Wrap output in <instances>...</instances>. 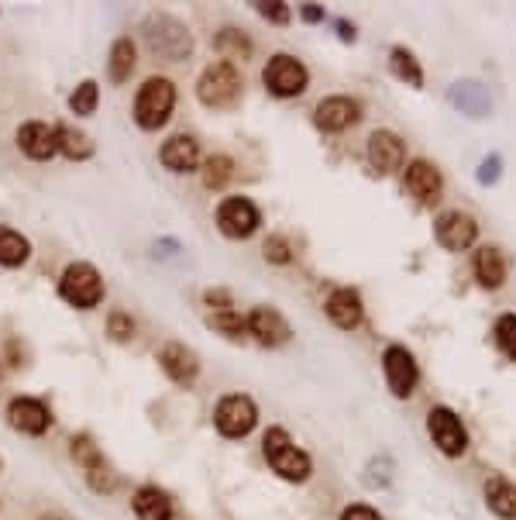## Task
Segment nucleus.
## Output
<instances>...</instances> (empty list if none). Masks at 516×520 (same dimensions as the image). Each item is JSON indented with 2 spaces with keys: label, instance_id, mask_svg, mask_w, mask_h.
Instances as JSON below:
<instances>
[{
  "label": "nucleus",
  "instance_id": "28",
  "mask_svg": "<svg viewBox=\"0 0 516 520\" xmlns=\"http://www.w3.org/2000/svg\"><path fill=\"white\" fill-rule=\"evenodd\" d=\"M69 452H73V462L80 465L83 472H90L93 465L104 462V452H100L90 434H73V438H69Z\"/></svg>",
  "mask_w": 516,
  "mask_h": 520
},
{
  "label": "nucleus",
  "instance_id": "14",
  "mask_svg": "<svg viewBox=\"0 0 516 520\" xmlns=\"http://www.w3.org/2000/svg\"><path fill=\"white\" fill-rule=\"evenodd\" d=\"M406 162V142L396 131H372L369 135V166L375 169V173L389 176V173H400Z\"/></svg>",
  "mask_w": 516,
  "mask_h": 520
},
{
  "label": "nucleus",
  "instance_id": "17",
  "mask_svg": "<svg viewBox=\"0 0 516 520\" xmlns=\"http://www.w3.org/2000/svg\"><path fill=\"white\" fill-rule=\"evenodd\" d=\"M18 149L35 162L52 159L59 152V128H52L45 121H25L18 128Z\"/></svg>",
  "mask_w": 516,
  "mask_h": 520
},
{
  "label": "nucleus",
  "instance_id": "1",
  "mask_svg": "<svg viewBox=\"0 0 516 520\" xmlns=\"http://www.w3.org/2000/svg\"><path fill=\"white\" fill-rule=\"evenodd\" d=\"M262 452H265V462L272 465L276 476H283L286 483H307L310 472H314V462L303 448L293 445V438L283 431V428H269L262 438Z\"/></svg>",
  "mask_w": 516,
  "mask_h": 520
},
{
  "label": "nucleus",
  "instance_id": "33",
  "mask_svg": "<svg viewBox=\"0 0 516 520\" xmlns=\"http://www.w3.org/2000/svg\"><path fill=\"white\" fill-rule=\"evenodd\" d=\"M86 476V486H90L93 493H100V496H111L114 490H117V483H121V479H117V472L111 469V462H100V465H93L90 472H83Z\"/></svg>",
  "mask_w": 516,
  "mask_h": 520
},
{
  "label": "nucleus",
  "instance_id": "29",
  "mask_svg": "<svg viewBox=\"0 0 516 520\" xmlns=\"http://www.w3.org/2000/svg\"><path fill=\"white\" fill-rule=\"evenodd\" d=\"M207 324H210L214 331H221V335L234 338V341H241V338L248 335V321L238 314V310H210Z\"/></svg>",
  "mask_w": 516,
  "mask_h": 520
},
{
  "label": "nucleus",
  "instance_id": "18",
  "mask_svg": "<svg viewBox=\"0 0 516 520\" xmlns=\"http://www.w3.org/2000/svg\"><path fill=\"white\" fill-rule=\"evenodd\" d=\"M448 100L455 104V111L465 114V118L482 121V118H489V114H492V93L486 90V83H479V80L451 83Z\"/></svg>",
  "mask_w": 516,
  "mask_h": 520
},
{
  "label": "nucleus",
  "instance_id": "43",
  "mask_svg": "<svg viewBox=\"0 0 516 520\" xmlns=\"http://www.w3.org/2000/svg\"><path fill=\"white\" fill-rule=\"evenodd\" d=\"M334 28L341 31V42H355V38H358V31H355L351 21H334Z\"/></svg>",
  "mask_w": 516,
  "mask_h": 520
},
{
  "label": "nucleus",
  "instance_id": "36",
  "mask_svg": "<svg viewBox=\"0 0 516 520\" xmlns=\"http://www.w3.org/2000/svg\"><path fill=\"white\" fill-rule=\"evenodd\" d=\"M262 255H265V262H272V266H289L293 262V248H289L286 238H265V245H262Z\"/></svg>",
  "mask_w": 516,
  "mask_h": 520
},
{
  "label": "nucleus",
  "instance_id": "9",
  "mask_svg": "<svg viewBox=\"0 0 516 520\" xmlns=\"http://www.w3.org/2000/svg\"><path fill=\"white\" fill-rule=\"evenodd\" d=\"M214 221H217V228H221V235L241 242V238H252L255 231L262 228V211H258L248 197H228V200H221Z\"/></svg>",
  "mask_w": 516,
  "mask_h": 520
},
{
  "label": "nucleus",
  "instance_id": "21",
  "mask_svg": "<svg viewBox=\"0 0 516 520\" xmlns=\"http://www.w3.org/2000/svg\"><path fill=\"white\" fill-rule=\"evenodd\" d=\"M159 162L172 173H193L200 162V142L190 135H172L159 149Z\"/></svg>",
  "mask_w": 516,
  "mask_h": 520
},
{
  "label": "nucleus",
  "instance_id": "39",
  "mask_svg": "<svg viewBox=\"0 0 516 520\" xmlns=\"http://www.w3.org/2000/svg\"><path fill=\"white\" fill-rule=\"evenodd\" d=\"M255 11L262 14L265 21H272V25H286L289 21V4H283V0H262V4H255Z\"/></svg>",
  "mask_w": 516,
  "mask_h": 520
},
{
  "label": "nucleus",
  "instance_id": "13",
  "mask_svg": "<svg viewBox=\"0 0 516 520\" xmlns=\"http://www.w3.org/2000/svg\"><path fill=\"white\" fill-rule=\"evenodd\" d=\"M403 190L410 193L413 200H420V204H434V200H441V193H444L441 169L427 159H413L403 173Z\"/></svg>",
  "mask_w": 516,
  "mask_h": 520
},
{
  "label": "nucleus",
  "instance_id": "34",
  "mask_svg": "<svg viewBox=\"0 0 516 520\" xmlns=\"http://www.w3.org/2000/svg\"><path fill=\"white\" fill-rule=\"evenodd\" d=\"M496 345H499V352L506 355L510 362H516V314H503L496 321Z\"/></svg>",
  "mask_w": 516,
  "mask_h": 520
},
{
  "label": "nucleus",
  "instance_id": "27",
  "mask_svg": "<svg viewBox=\"0 0 516 520\" xmlns=\"http://www.w3.org/2000/svg\"><path fill=\"white\" fill-rule=\"evenodd\" d=\"M31 259V245L25 235H18L14 228H0V266L14 269V266H25Z\"/></svg>",
  "mask_w": 516,
  "mask_h": 520
},
{
  "label": "nucleus",
  "instance_id": "8",
  "mask_svg": "<svg viewBox=\"0 0 516 520\" xmlns=\"http://www.w3.org/2000/svg\"><path fill=\"white\" fill-rule=\"evenodd\" d=\"M427 434H430V441L441 448V455H448V459H461V455L468 452V431L451 407H430Z\"/></svg>",
  "mask_w": 516,
  "mask_h": 520
},
{
  "label": "nucleus",
  "instance_id": "41",
  "mask_svg": "<svg viewBox=\"0 0 516 520\" xmlns=\"http://www.w3.org/2000/svg\"><path fill=\"white\" fill-rule=\"evenodd\" d=\"M203 300H207L214 310H231V293L228 290H207L203 293Z\"/></svg>",
  "mask_w": 516,
  "mask_h": 520
},
{
  "label": "nucleus",
  "instance_id": "23",
  "mask_svg": "<svg viewBox=\"0 0 516 520\" xmlns=\"http://www.w3.org/2000/svg\"><path fill=\"white\" fill-rule=\"evenodd\" d=\"M138 520H172V496L159 486H142L131 500Z\"/></svg>",
  "mask_w": 516,
  "mask_h": 520
},
{
  "label": "nucleus",
  "instance_id": "2",
  "mask_svg": "<svg viewBox=\"0 0 516 520\" xmlns=\"http://www.w3.org/2000/svg\"><path fill=\"white\" fill-rule=\"evenodd\" d=\"M176 111V83L166 76H148L135 97V124L145 131L166 128V121Z\"/></svg>",
  "mask_w": 516,
  "mask_h": 520
},
{
  "label": "nucleus",
  "instance_id": "6",
  "mask_svg": "<svg viewBox=\"0 0 516 520\" xmlns=\"http://www.w3.org/2000/svg\"><path fill=\"white\" fill-rule=\"evenodd\" d=\"M262 83H265V90H269L272 97L289 100V97H300V93L307 90L310 73H307V66H303V62L296 56H286V52H279V56H272L269 62H265Z\"/></svg>",
  "mask_w": 516,
  "mask_h": 520
},
{
  "label": "nucleus",
  "instance_id": "25",
  "mask_svg": "<svg viewBox=\"0 0 516 520\" xmlns=\"http://www.w3.org/2000/svg\"><path fill=\"white\" fill-rule=\"evenodd\" d=\"M389 69H393V76H396V80H403L406 87L424 90V83H427L424 66H420V59L413 56L410 49H403V45H396V49L389 52Z\"/></svg>",
  "mask_w": 516,
  "mask_h": 520
},
{
  "label": "nucleus",
  "instance_id": "32",
  "mask_svg": "<svg viewBox=\"0 0 516 520\" xmlns=\"http://www.w3.org/2000/svg\"><path fill=\"white\" fill-rule=\"evenodd\" d=\"M97 100H100V90L93 80L80 83V87L73 90V97H69V111L76 114V118H90L93 111H97Z\"/></svg>",
  "mask_w": 516,
  "mask_h": 520
},
{
  "label": "nucleus",
  "instance_id": "35",
  "mask_svg": "<svg viewBox=\"0 0 516 520\" xmlns=\"http://www.w3.org/2000/svg\"><path fill=\"white\" fill-rule=\"evenodd\" d=\"M214 45L217 49H234L238 56H252V38L245 35V31H238V28H224V31H217V38H214Z\"/></svg>",
  "mask_w": 516,
  "mask_h": 520
},
{
  "label": "nucleus",
  "instance_id": "22",
  "mask_svg": "<svg viewBox=\"0 0 516 520\" xmlns=\"http://www.w3.org/2000/svg\"><path fill=\"white\" fill-rule=\"evenodd\" d=\"M472 269H475V279H479L482 290H499L510 276V266H506V255L499 252L496 245H482L472 259Z\"/></svg>",
  "mask_w": 516,
  "mask_h": 520
},
{
  "label": "nucleus",
  "instance_id": "42",
  "mask_svg": "<svg viewBox=\"0 0 516 520\" xmlns=\"http://www.w3.org/2000/svg\"><path fill=\"white\" fill-rule=\"evenodd\" d=\"M303 21H307V25H317V21H324V7H320V4H303Z\"/></svg>",
  "mask_w": 516,
  "mask_h": 520
},
{
  "label": "nucleus",
  "instance_id": "40",
  "mask_svg": "<svg viewBox=\"0 0 516 520\" xmlns=\"http://www.w3.org/2000/svg\"><path fill=\"white\" fill-rule=\"evenodd\" d=\"M341 520H382V517L375 514L372 507H365V503H355V507H348V510H344Z\"/></svg>",
  "mask_w": 516,
  "mask_h": 520
},
{
  "label": "nucleus",
  "instance_id": "5",
  "mask_svg": "<svg viewBox=\"0 0 516 520\" xmlns=\"http://www.w3.org/2000/svg\"><path fill=\"white\" fill-rule=\"evenodd\" d=\"M238 93H241V76L234 69V62L228 59L210 62L197 80V97L207 107H231L238 100Z\"/></svg>",
  "mask_w": 516,
  "mask_h": 520
},
{
  "label": "nucleus",
  "instance_id": "3",
  "mask_svg": "<svg viewBox=\"0 0 516 520\" xmlns=\"http://www.w3.org/2000/svg\"><path fill=\"white\" fill-rule=\"evenodd\" d=\"M145 42L155 56L169 59V62H183V59H190V52H193V35L186 31L183 21H176L172 14H162V11L145 18Z\"/></svg>",
  "mask_w": 516,
  "mask_h": 520
},
{
  "label": "nucleus",
  "instance_id": "7",
  "mask_svg": "<svg viewBox=\"0 0 516 520\" xmlns=\"http://www.w3.org/2000/svg\"><path fill=\"white\" fill-rule=\"evenodd\" d=\"M255 424H258V407L245 393H231V397H224L214 407V428L221 431V438L238 441L245 434H252Z\"/></svg>",
  "mask_w": 516,
  "mask_h": 520
},
{
  "label": "nucleus",
  "instance_id": "44",
  "mask_svg": "<svg viewBox=\"0 0 516 520\" xmlns=\"http://www.w3.org/2000/svg\"><path fill=\"white\" fill-rule=\"evenodd\" d=\"M38 520H73V517H66V514H42Z\"/></svg>",
  "mask_w": 516,
  "mask_h": 520
},
{
  "label": "nucleus",
  "instance_id": "37",
  "mask_svg": "<svg viewBox=\"0 0 516 520\" xmlns=\"http://www.w3.org/2000/svg\"><path fill=\"white\" fill-rule=\"evenodd\" d=\"M107 335L114 341H128L135 335V321H131V314H124V310H114L111 317H107Z\"/></svg>",
  "mask_w": 516,
  "mask_h": 520
},
{
  "label": "nucleus",
  "instance_id": "15",
  "mask_svg": "<svg viewBox=\"0 0 516 520\" xmlns=\"http://www.w3.org/2000/svg\"><path fill=\"white\" fill-rule=\"evenodd\" d=\"M7 424H11L14 431L21 434H45L52 424V410L45 400H35V397H18L7 403Z\"/></svg>",
  "mask_w": 516,
  "mask_h": 520
},
{
  "label": "nucleus",
  "instance_id": "26",
  "mask_svg": "<svg viewBox=\"0 0 516 520\" xmlns=\"http://www.w3.org/2000/svg\"><path fill=\"white\" fill-rule=\"evenodd\" d=\"M135 42H131L128 35L117 38L114 49H111V59H107V76H111L114 87H121V83H128L131 69H135Z\"/></svg>",
  "mask_w": 516,
  "mask_h": 520
},
{
  "label": "nucleus",
  "instance_id": "12",
  "mask_svg": "<svg viewBox=\"0 0 516 520\" xmlns=\"http://www.w3.org/2000/svg\"><path fill=\"white\" fill-rule=\"evenodd\" d=\"M355 121H362V104L355 97H324L314 107V124L327 135L348 131Z\"/></svg>",
  "mask_w": 516,
  "mask_h": 520
},
{
  "label": "nucleus",
  "instance_id": "11",
  "mask_svg": "<svg viewBox=\"0 0 516 520\" xmlns=\"http://www.w3.org/2000/svg\"><path fill=\"white\" fill-rule=\"evenodd\" d=\"M475 238H479V224H475V217L461 211H448L434 221V242L448 252H468Z\"/></svg>",
  "mask_w": 516,
  "mask_h": 520
},
{
  "label": "nucleus",
  "instance_id": "31",
  "mask_svg": "<svg viewBox=\"0 0 516 520\" xmlns=\"http://www.w3.org/2000/svg\"><path fill=\"white\" fill-rule=\"evenodd\" d=\"M59 152L66 155V159H90L93 155V142L83 135L80 128H59Z\"/></svg>",
  "mask_w": 516,
  "mask_h": 520
},
{
  "label": "nucleus",
  "instance_id": "16",
  "mask_svg": "<svg viewBox=\"0 0 516 520\" xmlns=\"http://www.w3.org/2000/svg\"><path fill=\"white\" fill-rule=\"evenodd\" d=\"M245 321H248V335H252L258 345H265V348H279V345H286V341L293 338L289 321L272 307H255Z\"/></svg>",
  "mask_w": 516,
  "mask_h": 520
},
{
  "label": "nucleus",
  "instance_id": "19",
  "mask_svg": "<svg viewBox=\"0 0 516 520\" xmlns=\"http://www.w3.org/2000/svg\"><path fill=\"white\" fill-rule=\"evenodd\" d=\"M324 314H327V321H331L334 328H341V331L358 328L362 317H365V307H362V297H358L355 286H338V290L327 297Z\"/></svg>",
  "mask_w": 516,
  "mask_h": 520
},
{
  "label": "nucleus",
  "instance_id": "38",
  "mask_svg": "<svg viewBox=\"0 0 516 520\" xmlns=\"http://www.w3.org/2000/svg\"><path fill=\"white\" fill-rule=\"evenodd\" d=\"M499 176H503V159L492 152V155H486V159L479 162V169H475V180H479L482 186H496Z\"/></svg>",
  "mask_w": 516,
  "mask_h": 520
},
{
  "label": "nucleus",
  "instance_id": "4",
  "mask_svg": "<svg viewBox=\"0 0 516 520\" xmlns=\"http://www.w3.org/2000/svg\"><path fill=\"white\" fill-rule=\"evenodd\" d=\"M59 297L76 310H90L104 300V279L90 262H73L59 279Z\"/></svg>",
  "mask_w": 516,
  "mask_h": 520
},
{
  "label": "nucleus",
  "instance_id": "24",
  "mask_svg": "<svg viewBox=\"0 0 516 520\" xmlns=\"http://www.w3.org/2000/svg\"><path fill=\"white\" fill-rule=\"evenodd\" d=\"M486 507L496 517L516 520V483H510L506 476H492L486 483Z\"/></svg>",
  "mask_w": 516,
  "mask_h": 520
},
{
  "label": "nucleus",
  "instance_id": "10",
  "mask_svg": "<svg viewBox=\"0 0 516 520\" xmlns=\"http://www.w3.org/2000/svg\"><path fill=\"white\" fill-rule=\"evenodd\" d=\"M382 372H386V383L396 400L413 397V390H417V383H420V366H417V359H413L410 348L389 345L386 355H382Z\"/></svg>",
  "mask_w": 516,
  "mask_h": 520
},
{
  "label": "nucleus",
  "instance_id": "20",
  "mask_svg": "<svg viewBox=\"0 0 516 520\" xmlns=\"http://www.w3.org/2000/svg\"><path fill=\"white\" fill-rule=\"evenodd\" d=\"M159 366L176 386H193L200 376L197 355H193L186 345H179V341H169L166 348H159Z\"/></svg>",
  "mask_w": 516,
  "mask_h": 520
},
{
  "label": "nucleus",
  "instance_id": "30",
  "mask_svg": "<svg viewBox=\"0 0 516 520\" xmlns=\"http://www.w3.org/2000/svg\"><path fill=\"white\" fill-rule=\"evenodd\" d=\"M231 173H234V162L228 159V155H210L207 162H203V186L207 190H221V186L231 183Z\"/></svg>",
  "mask_w": 516,
  "mask_h": 520
}]
</instances>
